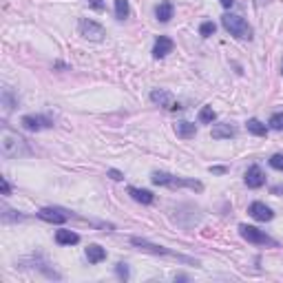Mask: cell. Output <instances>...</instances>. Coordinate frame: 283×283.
Wrapping results in <instances>:
<instances>
[{
	"label": "cell",
	"mask_w": 283,
	"mask_h": 283,
	"mask_svg": "<svg viewBox=\"0 0 283 283\" xmlns=\"http://www.w3.org/2000/svg\"><path fill=\"white\" fill-rule=\"evenodd\" d=\"M0 150H2V155L7 159H18L22 155H29L27 142L9 129H2V133H0Z\"/></svg>",
	"instance_id": "1"
},
{
	"label": "cell",
	"mask_w": 283,
	"mask_h": 283,
	"mask_svg": "<svg viewBox=\"0 0 283 283\" xmlns=\"http://www.w3.org/2000/svg\"><path fill=\"white\" fill-rule=\"evenodd\" d=\"M150 179H153V184H157V186H168V188H190V190H197V192L204 190V184L197 182V179L175 177V175H168V173H159V171H155Z\"/></svg>",
	"instance_id": "2"
},
{
	"label": "cell",
	"mask_w": 283,
	"mask_h": 283,
	"mask_svg": "<svg viewBox=\"0 0 283 283\" xmlns=\"http://www.w3.org/2000/svg\"><path fill=\"white\" fill-rule=\"evenodd\" d=\"M221 25L226 27V31H230V36L239 38V40H250L252 38V29L241 16L226 13V16H221Z\"/></svg>",
	"instance_id": "3"
},
{
	"label": "cell",
	"mask_w": 283,
	"mask_h": 283,
	"mask_svg": "<svg viewBox=\"0 0 283 283\" xmlns=\"http://www.w3.org/2000/svg\"><path fill=\"white\" fill-rule=\"evenodd\" d=\"M239 233H241V237L246 239V241L257 243V246H272V248L279 246V243H277L275 239L268 237V235H263L261 230L254 228V226H246V224H241V226H239Z\"/></svg>",
	"instance_id": "4"
},
{
	"label": "cell",
	"mask_w": 283,
	"mask_h": 283,
	"mask_svg": "<svg viewBox=\"0 0 283 283\" xmlns=\"http://www.w3.org/2000/svg\"><path fill=\"white\" fill-rule=\"evenodd\" d=\"M80 36L87 38V40H95V42H100V40H104L106 31H104V27L97 25L95 20H89V18H82V20H80Z\"/></svg>",
	"instance_id": "5"
},
{
	"label": "cell",
	"mask_w": 283,
	"mask_h": 283,
	"mask_svg": "<svg viewBox=\"0 0 283 283\" xmlns=\"http://www.w3.org/2000/svg\"><path fill=\"white\" fill-rule=\"evenodd\" d=\"M131 243H133V246H140L142 250H148V252H153V254H166V257H177L179 261H186V263H197V261H192V259L184 257V254L173 252V250H168V248H162V246H155V243H148V241H146V239H138V237H133V239H131Z\"/></svg>",
	"instance_id": "6"
},
{
	"label": "cell",
	"mask_w": 283,
	"mask_h": 283,
	"mask_svg": "<svg viewBox=\"0 0 283 283\" xmlns=\"http://www.w3.org/2000/svg\"><path fill=\"white\" fill-rule=\"evenodd\" d=\"M248 212H250V217L257 221H270L272 217H275V212L268 208L266 204H261V201H252V204L248 206Z\"/></svg>",
	"instance_id": "7"
},
{
	"label": "cell",
	"mask_w": 283,
	"mask_h": 283,
	"mask_svg": "<svg viewBox=\"0 0 283 283\" xmlns=\"http://www.w3.org/2000/svg\"><path fill=\"white\" fill-rule=\"evenodd\" d=\"M20 124L25 126L27 131H42V129H47V126H53L51 120H47V117H42V115H25L20 120Z\"/></svg>",
	"instance_id": "8"
},
{
	"label": "cell",
	"mask_w": 283,
	"mask_h": 283,
	"mask_svg": "<svg viewBox=\"0 0 283 283\" xmlns=\"http://www.w3.org/2000/svg\"><path fill=\"white\" fill-rule=\"evenodd\" d=\"M38 217L49 221V224H64V221L69 219L67 212H62L60 208H40L38 210Z\"/></svg>",
	"instance_id": "9"
},
{
	"label": "cell",
	"mask_w": 283,
	"mask_h": 283,
	"mask_svg": "<svg viewBox=\"0 0 283 283\" xmlns=\"http://www.w3.org/2000/svg\"><path fill=\"white\" fill-rule=\"evenodd\" d=\"M150 100H153L155 104H159V106L171 108V111H177V108H182L179 104H175V102H173L171 93H168V91H162V89H155V91L150 93Z\"/></svg>",
	"instance_id": "10"
},
{
	"label": "cell",
	"mask_w": 283,
	"mask_h": 283,
	"mask_svg": "<svg viewBox=\"0 0 283 283\" xmlns=\"http://www.w3.org/2000/svg\"><path fill=\"white\" fill-rule=\"evenodd\" d=\"M173 47H175V45H173L171 38L159 36L157 42H155V47H153V58H157V60H159V58H166V55L173 51Z\"/></svg>",
	"instance_id": "11"
},
{
	"label": "cell",
	"mask_w": 283,
	"mask_h": 283,
	"mask_svg": "<svg viewBox=\"0 0 283 283\" xmlns=\"http://www.w3.org/2000/svg\"><path fill=\"white\" fill-rule=\"evenodd\" d=\"M246 184H248V188H261L263 184H266V175H263L261 168L250 166L246 171Z\"/></svg>",
	"instance_id": "12"
},
{
	"label": "cell",
	"mask_w": 283,
	"mask_h": 283,
	"mask_svg": "<svg viewBox=\"0 0 283 283\" xmlns=\"http://www.w3.org/2000/svg\"><path fill=\"white\" fill-rule=\"evenodd\" d=\"M155 18H157L159 22H168L173 18V2H168V0H164V2H159L157 7H155Z\"/></svg>",
	"instance_id": "13"
},
{
	"label": "cell",
	"mask_w": 283,
	"mask_h": 283,
	"mask_svg": "<svg viewBox=\"0 0 283 283\" xmlns=\"http://www.w3.org/2000/svg\"><path fill=\"white\" fill-rule=\"evenodd\" d=\"M78 241H80V235L71 233V230H58L55 233V243H60V246H73Z\"/></svg>",
	"instance_id": "14"
},
{
	"label": "cell",
	"mask_w": 283,
	"mask_h": 283,
	"mask_svg": "<svg viewBox=\"0 0 283 283\" xmlns=\"http://www.w3.org/2000/svg\"><path fill=\"white\" fill-rule=\"evenodd\" d=\"M87 259L89 263H100L106 259V250L102 246H97V243H91V246L87 248Z\"/></svg>",
	"instance_id": "15"
},
{
	"label": "cell",
	"mask_w": 283,
	"mask_h": 283,
	"mask_svg": "<svg viewBox=\"0 0 283 283\" xmlns=\"http://www.w3.org/2000/svg\"><path fill=\"white\" fill-rule=\"evenodd\" d=\"M175 133H177V138H182V140H190V138H195L197 129H195V124H190V122H177Z\"/></svg>",
	"instance_id": "16"
},
{
	"label": "cell",
	"mask_w": 283,
	"mask_h": 283,
	"mask_svg": "<svg viewBox=\"0 0 283 283\" xmlns=\"http://www.w3.org/2000/svg\"><path fill=\"white\" fill-rule=\"evenodd\" d=\"M237 135V131H235V126L230 124H217L215 129H212V138L215 140H230Z\"/></svg>",
	"instance_id": "17"
},
{
	"label": "cell",
	"mask_w": 283,
	"mask_h": 283,
	"mask_svg": "<svg viewBox=\"0 0 283 283\" xmlns=\"http://www.w3.org/2000/svg\"><path fill=\"white\" fill-rule=\"evenodd\" d=\"M129 195L133 197L135 201H140V204H153V199H155L150 190H144V188H133V186L129 188Z\"/></svg>",
	"instance_id": "18"
},
{
	"label": "cell",
	"mask_w": 283,
	"mask_h": 283,
	"mask_svg": "<svg viewBox=\"0 0 283 283\" xmlns=\"http://www.w3.org/2000/svg\"><path fill=\"white\" fill-rule=\"evenodd\" d=\"M246 129H248V131H250V133H252V135H257V138H263V135L268 133L266 124H261V122H259V120H254V117H252V120H248Z\"/></svg>",
	"instance_id": "19"
},
{
	"label": "cell",
	"mask_w": 283,
	"mask_h": 283,
	"mask_svg": "<svg viewBox=\"0 0 283 283\" xmlns=\"http://www.w3.org/2000/svg\"><path fill=\"white\" fill-rule=\"evenodd\" d=\"M115 16L117 20L129 18V0H115Z\"/></svg>",
	"instance_id": "20"
},
{
	"label": "cell",
	"mask_w": 283,
	"mask_h": 283,
	"mask_svg": "<svg viewBox=\"0 0 283 283\" xmlns=\"http://www.w3.org/2000/svg\"><path fill=\"white\" fill-rule=\"evenodd\" d=\"M215 117H217V113H215V108H212V106H204L199 111V122H201V124H210Z\"/></svg>",
	"instance_id": "21"
},
{
	"label": "cell",
	"mask_w": 283,
	"mask_h": 283,
	"mask_svg": "<svg viewBox=\"0 0 283 283\" xmlns=\"http://www.w3.org/2000/svg\"><path fill=\"white\" fill-rule=\"evenodd\" d=\"M268 124H270V129H275V131H283V113H275Z\"/></svg>",
	"instance_id": "22"
},
{
	"label": "cell",
	"mask_w": 283,
	"mask_h": 283,
	"mask_svg": "<svg viewBox=\"0 0 283 283\" xmlns=\"http://www.w3.org/2000/svg\"><path fill=\"white\" fill-rule=\"evenodd\" d=\"M215 29H217V27H215V22H201V27H199V34L201 36H204V38H208V36H212V34H215Z\"/></svg>",
	"instance_id": "23"
},
{
	"label": "cell",
	"mask_w": 283,
	"mask_h": 283,
	"mask_svg": "<svg viewBox=\"0 0 283 283\" xmlns=\"http://www.w3.org/2000/svg\"><path fill=\"white\" fill-rule=\"evenodd\" d=\"M270 166L275 168V171H283V153H277L270 157Z\"/></svg>",
	"instance_id": "24"
},
{
	"label": "cell",
	"mask_w": 283,
	"mask_h": 283,
	"mask_svg": "<svg viewBox=\"0 0 283 283\" xmlns=\"http://www.w3.org/2000/svg\"><path fill=\"white\" fill-rule=\"evenodd\" d=\"M115 272H117V277H120V279H129V266H126V263H117L115 266Z\"/></svg>",
	"instance_id": "25"
},
{
	"label": "cell",
	"mask_w": 283,
	"mask_h": 283,
	"mask_svg": "<svg viewBox=\"0 0 283 283\" xmlns=\"http://www.w3.org/2000/svg\"><path fill=\"white\" fill-rule=\"evenodd\" d=\"M89 4H91L95 11H102V9H104V2H102V0H89Z\"/></svg>",
	"instance_id": "26"
},
{
	"label": "cell",
	"mask_w": 283,
	"mask_h": 283,
	"mask_svg": "<svg viewBox=\"0 0 283 283\" xmlns=\"http://www.w3.org/2000/svg\"><path fill=\"white\" fill-rule=\"evenodd\" d=\"M108 177L115 179V182H122V179H124V175H122L120 171H108Z\"/></svg>",
	"instance_id": "27"
},
{
	"label": "cell",
	"mask_w": 283,
	"mask_h": 283,
	"mask_svg": "<svg viewBox=\"0 0 283 283\" xmlns=\"http://www.w3.org/2000/svg\"><path fill=\"white\" fill-rule=\"evenodd\" d=\"M210 173H217V175H224L226 168H224V166H210Z\"/></svg>",
	"instance_id": "28"
},
{
	"label": "cell",
	"mask_w": 283,
	"mask_h": 283,
	"mask_svg": "<svg viewBox=\"0 0 283 283\" xmlns=\"http://www.w3.org/2000/svg\"><path fill=\"white\" fill-rule=\"evenodd\" d=\"M0 186H2V195H9V190H11V188H9L7 179H2V182H0Z\"/></svg>",
	"instance_id": "29"
},
{
	"label": "cell",
	"mask_w": 283,
	"mask_h": 283,
	"mask_svg": "<svg viewBox=\"0 0 283 283\" xmlns=\"http://www.w3.org/2000/svg\"><path fill=\"white\" fill-rule=\"evenodd\" d=\"M219 2H221V4H224V7H226V9H230V7H233V4H235V0H219Z\"/></svg>",
	"instance_id": "30"
},
{
	"label": "cell",
	"mask_w": 283,
	"mask_h": 283,
	"mask_svg": "<svg viewBox=\"0 0 283 283\" xmlns=\"http://www.w3.org/2000/svg\"><path fill=\"white\" fill-rule=\"evenodd\" d=\"M281 73H283V64H281Z\"/></svg>",
	"instance_id": "31"
}]
</instances>
